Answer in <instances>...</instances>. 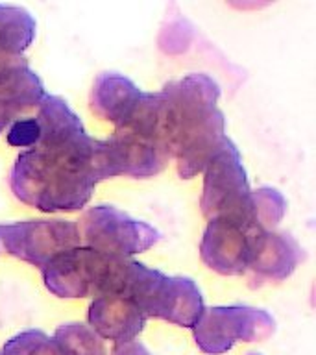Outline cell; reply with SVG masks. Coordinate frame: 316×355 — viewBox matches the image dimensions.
I'll return each instance as SVG.
<instances>
[{
    "label": "cell",
    "instance_id": "cell-15",
    "mask_svg": "<svg viewBox=\"0 0 316 355\" xmlns=\"http://www.w3.org/2000/svg\"><path fill=\"white\" fill-rule=\"evenodd\" d=\"M35 19L24 8L0 4V54L24 55L35 37Z\"/></svg>",
    "mask_w": 316,
    "mask_h": 355
},
{
    "label": "cell",
    "instance_id": "cell-16",
    "mask_svg": "<svg viewBox=\"0 0 316 355\" xmlns=\"http://www.w3.org/2000/svg\"><path fill=\"white\" fill-rule=\"evenodd\" d=\"M52 338L61 355H105L104 340L80 322L63 324L55 329Z\"/></svg>",
    "mask_w": 316,
    "mask_h": 355
},
{
    "label": "cell",
    "instance_id": "cell-3",
    "mask_svg": "<svg viewBox=\"0 0 316 355\" xmlns=\"http://www.w3.org/2000/svg\"><path fill=\"white\" fill-rule=\"evenodd\" d=\"M130 300L146 318L193 327L204 313V296L191 277L166 276L133 259H113L102 294Z\"/></svg>",
    "mask_w": 316,
    "mask_h": 355
},
{
    "label": "cell",
    "instance_id": "cell-6",
    "mask_svg": "<svg viewBox=\"0 0 316 355\" xmlns=\"http://www.w3.org/2000/svg\"><path fill=\"white\" fill-rule=\"evenodd\" d=\"M194 340L207 355H222L235 343H259L276 331V320L265 309L227 305L204 309L193 326Z\"/></svg>",
    "mask_w": 316,
    "mask_h": 355
},
{
    "label": "cell",
    "instance_id": "cell-20",
    "mask_svg": "<svg viewBox=\"0 0 316 355\" xmlns=\"http://www.w3.org/2000/svg\"><path fill=\"white\" fill-rule=\"evenodd\" d=\"M111 355H152L146 349L143 343L139 340H128V343H119L113 346Z\"/></svg>",
    "mask_w": 316,
    "mask_h": 355
},
{
    "label": "cell",
    "instance_id": "cell-10",
    "mask_svg": "<svg viewBox=\"0 0 316 355\" xmlns=\"http://www.w3.org/2000/svg\"><path fill=\"white\" fill-rule=\"evenodd\" d=\"M104 144L113 178L155 176L170 159L168 152L161 144L124 130H115L109 139H105Z\"/></svg>",
    "mask_w": 316,
    "mask_h": 355
},
{
    "label": "cell",
    "instance_id": "cell-19",
    "mask_svg": "<svg viewBox=\"0 0 316 355\" xmlns=\"http://www.w3.org/2000/svg\"><path fill=\"white\" fill-rule=\"evenodd\" d=\"M41 139V124L37 116H24L11 122L8 130V143L15 148H32Z\"/></svg>",
    "mask_w": 316,
    "mask_h": 355
},
{
    "label": "cell",
    "instance_id": "cell-1",
    "mask_svg": "<svg viewBox=\"0 0 316 355\" xmlns=\"http://www.w3.org/2000/svg\"><path fill=\"white\" fill-rule=\"evenodd\" d=\"M41 139L17 155L10 187L17 200L44 213L87 205L96 183L111 176L104 141L85 132L61 96L44 94L37 105Z\"/></svg>",
    "mask_w": 316,
    "mask_h": 355
},
{
    "label": "cell",
    "instance_id": "cell-4",
    "mask_svg": "<svg viewBox=\"0 0 316 355\" xmlns=\"http://www.w3.org/2000/svg\"><path fill=\"white\" fill-rule=\"evenodd\" d=\"M202 213L209 220H227L246 232L249 227L252 191L237 146L227 139L220 152L205 166Z\"/></svg>",
    "mask_w": 316,
    "mask_h": 355
},
{
    "label": "cell",
    "instance_id": "cell-21",
    "mask_svg": "<svg viewBox=\"0 0 316 355\" xmlns=\"http://www.w3.org/2000/svg\"><path fill=\"white\" fill-rule=\"evenodd\" d=\"M249 355H261V354H249Z\"/></svg>",
    "mask_w": 316,
    "mask_h": 355
},
{
    "label": "cell",
    "instance_id": "cell-13",
    "mask_svg": "<svg viewBox=\"0 0 316 355\" xmlns=\"http://www.w3.org/2000/svg\"><path fill=\"white\" fill-rule=\"evenodd\" d=\"M146 316L130 300L113 294L96 296L89 305V327L100 338L115 344L135 340L146 326Z\"/></svg>",
    "mask_w": 316,
    "mask_h": 355
},
{
    "label": "cell",
    "instance_id": "cell-11",
    "mask_svg": "<svg viewBox=\"0 0 316 355\" xmlns=\"http://www.w3.org/2000/svg\"><path fill=\"white\" fill-rule=\"evenodd\" d=\"M301 261V248L290 235L276 232H249L248 268L257 282L287 279Z\"/></svg>",
    "mask_w": 316,
    "mask_h": 355
},
{
    "label": "cell",
    "instance_id": "cell-18",
    "mask_svg": "<svg viewBox=\"0 0 316 355\" xmlns=\"http://www.w3.org/2000/svg\"><path fill=\"white\" fill-rule=\"evenodd\" d=\"M0 355H61L54 338L39 329H28L2 346Z\"/></svg>",
    "mask_w": 316,
    "mask_h": 355
},
{
    "label": "cell",
    "instance_id": "cell-12",
    "mask_svg": "<svg viewBox=\"0 0 316 355\" xmlns=\"http://www.w3.org/2000/svg\"><path fill=\"white\" fill-rule=\"evenodd\" d=\"M248 235L237 224L209 220L200 244L202 261L222 276H238L248 270Z\"/></svg>",
    "mask_w": 316,
    "mask_h": 355
},
{
    "label": "cell",
    "instance_id": "cell-9",
    "mask_svg": "<svg viewBox=\"0 0 316 355\" xmlns=\"http://www.w3.org/2000/svg\"><path fill=\"white\" fill-rule=\"evenodd\" d=\"M43 96V82L24 55L0 54V133L22 113L37 107Z\"/></svg>",
    "mask_w": 316,
    "mask_h": 355
},
{
    "label": "cell",
    "instance_id": "cell-7",
    "mask_svg": "<svg viewBox=\"0 0 316 355\" xmlns=\"http://www.w3.org/2000/svg\"><path fill=\"white\" fill-rule=\"evenodd\" d=\"M0 241L8 254L39 268L61 252L82 246L76 222L61 218L0 224Z\"/></svg>",
    "mask_w": 316,
    "mask_h": 355
},
{
    "label": "cell",
    "instance_id": "cell-5",
    "mask_svg": "<svg viewBox=\"0 0 316 355\" xmlns=\"http://www.w3.org/2000/svg\"><path fill=\"white\" fill-rule=\"evenodd\" d=\"M76 226L82 246L115 259H130L132 255L143 254L161 239L154 226L135 220L113 205L91 207Z\"/></svg>",
    "mask_w": 316,
    "mask_h": 355
},
{
    "label": "cell",
    "instance_id": "cell-17",
    "mask_svg": "<svg viewBox=\"0 0 316 355\" xmlns=\"http://www.w3.org/2000/svg\"><path fill=\"white\" fill-rule=\"evenodd\" d=\"M285 211H287V202L279 191L272 187L252 191V211H249L252 232H274Z\"/></svg>",
    "mask_w": 316,
    "mask_h": 355
},
{
    "label": "cell",
    "instance_id": "cell-8",
    "mask_svg": "<svg viewBox=\"0 0 316 355\" xmlns=\"http://www.w3.org/2000/svg\"><path fill=\"white\" fill-rule=\"evenodd\" d=\"M113 259L87 246L65 250L41 268L44 285L60 298H96L102 294Z\"/></svg>",
    "mask_w": 316,
    "mask_h": 355
},
{
    "label": "cell",
    "instance_id": "cell-14",
    "mask_svg": "<svg viewBox=\"0 0 316 355\" xmlns=\"http://www.w3.org/2000/svg\"><path fill=\"white\" fill-rule=\"evenodd\" d=\"M143 91L122 74L104 72L94 80L91 93V110L104 121L122 128L137 110Z\"/></svg>",
    "mask_w": 316,
    "mask_h": 355
},
{
    "label": "cell",
    "instance_id": "cell-2",
    "mask_svg": "<svg viewBox=\"0 0 316 355\" xmlns=\"http://www.w3.org/2000/svg\"><path fill=\"white\" fill-rule=\"evenodd\" d=\"M218 98L220 87L207 74H188L157 93L161 143L185 180L204 172L227 141Z\"/></svg>",
    "mask_w": 316,
    "mask_h": 355
}]
</instances>
